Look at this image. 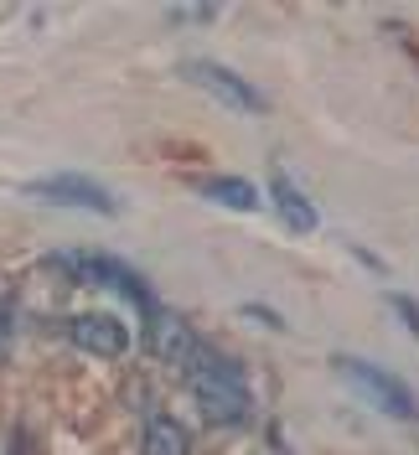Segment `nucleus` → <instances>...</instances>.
I'll use <instances>...</instances> for the list:
<instances>
[{
	"label": "nucleus",
	"instance_id": "obj_6",
	"mask_svg": "<svg viewBox=\"0 0 419 455\" xmlns=\"http://www.w3.org/2000/svg\"><path fill=\"white\" fill-rule=\"evenodd\" d=\"M187 78H192L197 88H207V93H218L223 104H233V109L244 114H259L264 109V93H254L238 73H228V68H218V62H187Z\"/></svg>",
	"mask_w": 419,
	"mask_h": 455
},
{
	"label": "nucleus",
	"instance_id": "obj_3",
	"mask_svg": "<svg viewBox=\"0 0 419 455\" xmlns=\"http://www.w3.org/2000/svg\"><path fill=\"white\" fill-rule=\"evenodd\" d=\"M57 264H62V269H73L78 280H93V284H109V290H119L125 300H135V306H140V315L161 311V306H156V295H150V284L140 280L135 269H125L119 259L99 254V259H57Z\"/></svg>",
	"mask_w": 419,
	"mask_h": 455
},
{
	"label": "nucleus",
	"instance_id": "obj_10",
	"mask_svg": "<svg viewBox=\"0 0 419 455\" xmlns=\"http://www.w3.org/2000/svg\"><path fill=\"white\" fill-rule=\"evenodd\" d=\"M202 197L223 202L233 212H254V207H259V192H254L244 176H213V181H202Z\"/></svg>",
	"mask_w": 419,
	"mask_h": 455
},
{
	"label": "nucleus",
	"instance_id": "obj_5",
	"mask_svg": "<svg viewBox=\"0 0 419 455\" xmlns=\"http://www.w3.org/2000/svg\"><path fill=\"white\" fill-rule=\"evenodd\" d=\"M27 192H31V197L68 202V207H93V212H104V218H114V212H119L109 192H104L99 181H88V176H47V181H31Z\"/></svg>",
	"mask_w": 419,
	"mask_h": 455
},
{
	"label": "nucleus",
	"instance_id": "obj_4",
	"mask_svg": "<svg viewBox=\"0 0 419 455\" xmlns=\"http://www.w3.org/2000/svg\"><path fill=\"white\" fill-rule=\"evenodd\" d=\"M68 337H73V347L88 352V357H125L130 326H119V321L104 315V311H88V315H73V321H68Z\"/></svg>",
	"mask_w": 419,
	"mask_h": 455
},
{
	"label": "nucleus",
	"instance_id": "obj_13",
	"mask_svg": "<svg viewBox=\"0 0 419 455\" xmlns=\"http://www.w3.org/2000/svg\"><path fill=\"white\" fill-rule=\"evenodd\" d=\"M244 315H249V321H264V326H275V331L285 326V321H279L275 311H259V306H244Z\"/></svg>",
	"mask_w": 419,
	"mask_h": 455
},
{
	"label": "nucleus",
	"instance_id": "obj_2",
	"mask_svg": "<svg viewBox=\"0 0 419 455\" xmlns=\"http://www.w3.org/2000/svg\"><path fill=\"white\" fill-rule=\"evenodd\" d=\"M336 368H342V378H347L352 388H363V394L373 398L383 414H393V419H415V414H419L415 388H409V383H399L393 372L373 368V363H363V357H342Z\"/></svg>",
	"mask_w": 419,
	"mask_h": 455
},
{
	"label": "nucleus",
	"instance_id": "obj_9",
	"mask_svg": "<svg viewBox=\"0 0 419 455\" xmlns=\"http://www.w3.org/2000/svg\"><path fill=\"white\" fill-rule=\"evenodd\" d=\"M145 455H192L187 425H176L171 414H156V419L145 425Z\"/></svg>",
	"mask_w": 419,
	"mask_h": 455
},
{
	"label": "nucleus",
	"instance_id": "obj_11",
	"mask_svg": "<svg viewBox=\"0 0 419 455\" xmlns=\"http://www.w3.org/2000/svg\"><path fill=\"white\" fill-rule=\"evenodd\" d=\"M389 306L404 315V326H409V331L419 337V306H415V300H409V295H389Z\"/></svg>",
	"mask_w": 419,
	"mask_h": 455
},
{
	"label": "nucleus",
	"instance_id": "obj_7",
	"mask_svg": "<svg viewBox=\"0 0 419 455\" xmlns=\"http://www.w3.org/2000/svg\"><path fill=\"white\" fill-rule=\"evenodd\" d=\"M145 347H150L161 363H181V368H187V357L197 352L187 321H181V315H166V311H150V315H145Z\"/></svg>",
	"mask_w": 419,
	"mask_h": 455
},
{
	"label": "nucleus",
	"instance_id": "obj_12",
	"mask_svg": "<svg viewBox=\"0 0 419 455\" xmlns=\"http://www.w3.org/2000/svg\"><path fill=\"white\" fill-rule=\"evenodd\" d=\"M11 331H16V315H11V306L0 300V357L11 352Z\"/></svg>",
	"mask_w": 419,
	"mask_h": 455
},
{
	"label": "nucleus",
	"instance_id": "obj_1",
	"mask_svg": "<svg viewBox=\"0 0 419 455\" xmlns=\"http://www.w3.org/2000/svg\"><path fill=\"white\" fill-rule=\"evenodd\" d=\"M187 388H192V398L202 403L207 419H218V425H244L249 419V378L233 357H218V352L197 347L187 357Z\"/></svg>",
	"mask_w": 419,
	"mask_h": 455
},
{
	"label": "nucleus",
	"instance_id": "obj_8",
	"mask_svg": "<svg viewBox=\"0 0 419 455\" xmlns=\"http://www.w3.org/2000/svg\"><path fill=\"white\" fill-rule=\"evenodd\" d=\"M270 197H275V207H279V218H285V228L290 233H316V207H310L285 176H270Z\"/></svg>",
	"mask_w": 419,
	"mask_h": 455
}]
</instances>
